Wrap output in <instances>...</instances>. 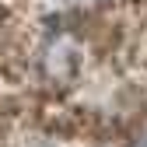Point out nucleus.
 <instances>
[{
  "mask_svg": "<svg viewBox=\"0 0 147 147\" xmlns=\"http://www.w3.org/2000/svg\"><path fill=\"white\" fill-rule=\"evenodd\" d=\"M39 63H42L46 81H53V84L74 81L77 63H81V46H77V39H74L70 32H60V35H53V39H46Z\"/></svg>",
  "mask_w": 147,
  "mask_h": 147,
  "instance_id": "1",
  "label": "nucleus"
}]
</instances>
